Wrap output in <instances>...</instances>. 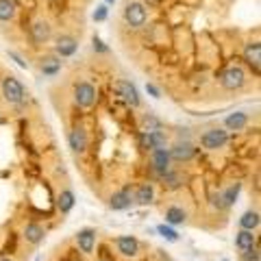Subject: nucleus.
<instances>
[{"label":"nucleus","mask_w":261,"mask_h":261,"mask_svg":"<svg viewBox=\"0 0 261 261\" xmlns=\"http://www.w3.org/2000/svg\"><path fill=\"white\" fill-rule=\"evenodd\" d=\"M3 94H5L7 100L15 102V105L24 100V87L20 85V81L13 79V76H7V79L3 81Z\"/></svg>","instance_id":"nucleus-1"},{"label":"nucleus","mask_w":261,"mask_h":261,"mask_svg":"<svg viewBox=\"0 0 261 261\" xmlns=\"http://www.w3.org/2000/svg\"><path fill=\"white\" fill-rule=\"evenodd\" d=\"M244 81H246V74H244L242 68H228L220 76V83L226 89H240L244 85Z\"/></svg>","instance_id":"nucleus-2"},{"label":"nucleus","mask_w":261,"mask_h":261,"mask_svg":"<svg viewBox=\"0 0 261 261\" xmlns=\"http://www.w3.org/2000/svg\"><path fill=\"white\" fill-rule=\"evenodd\" d=\"M226 140H228V135H226V130H222V128H211V130H207L205 135H202V146H205L207 150H218V148H222V146L226 144Z\"/></svg>","instance_id":"nucleus-3"},{"label":"nucleus","mask_w":261,"mask_h":261,"mask_svg":"<svg viewBox=\"0 0 261 261\" xmlns=\"http://www.w3.org/2000/svg\"><path fill=\"white\" fill-rule=\"evenodd\" d=\"M74 100L79 107H92L96 102V89L89 83H79L74 89Z\"/></svg>","instance_id":"nucleus-4"},{"label":"nucleus","mask_w":261,"mask_h":261,"mask_svg":"<svg viewBox=\"0 0 261 261\" xmlns=\"http://www.w3.org/2000/svg\"><path fill=\"white\" fill-rule=\"evenodd\" d=\"M124 20L130 24V27H142L146 22V9L142 3H128L126 9H124Z\"/></svg>","instance_id":"nucleus-5"},{"label":"nucleus","mask_w":261,"mask_h":261,"mask_svg":"<svg viewBox=\"0 0 261 261\" xmlns=\"http://www.w3.org/2000/svg\"><path fill=\"white\" fill-rule=\"evenodd\" d=\"M152 170L157 172V176H163L166 172H170V150L166 148L152 150Z\"/></svg>","instance_id":"nucleus-6"},{"label":"nucleus","mask_w":261,"mask_h":261,"mask_svg":"<svg viewBox=\"0 0 261 261\" xmlns=\"http://www.w3.org/2000/svg\"><path fill=\"white\" fill-rule=\"evenodd\" d=\"M116 92L124 98V100L128 102V105H133V107H137L140 105V94H137V89H135V85L133 83H128V81H118L116 85Z\"/></svg>","instance_id":"nucleus-7"},{"label":"nucleus","mask_w":261,"mask_h":261,"mask_svg":"<svg viewBox=\"0 0 261 261\" xmlns=\"http://www.w3.org/2000/svg\"><path fill=\"white\" fill-rule=\"evenodd\" d=\"M116 246H118V252L124 257H137V252H140V242L135 238H130V235H122V238L116 240Z\"/></svg>","instance_id":"nucleus-8"},{"label":"nucleus","mask_w":261,"mask_h":261,"mask_svg":"<svg viewBox=\"0 0 261 261\" xmlns=\"http://www.w3.org/2000/svg\"><path fill=\"white\" fill-rule=\"evenodd\" d=\"M194 154H196V148L190 142H178V144H174V148L170 150V159H174V161H190Z\"/></svg>","instance_id":"nucleus-9"},{"label":"nucleus","mask_w":261,"mask_h":261,"mask_svg":"<svg viewBox=\"0 0 261 261\" xmlns=\"http://www.w3.org/2000/svg\"><path fill=\"white\" fill-rule=\"evenodd\" d=\"M76 244L85 255H89V252L94 250V244H96V231L94 228H83V231H79L76 233Z\"/></svg>","instance_id":"nucleus-10"},{"label":"nucleus","mask_w":261,"mask_h":261,"mask_svg":"<svg viewBox=\"0 0 261 261\" xmlns=\"http://www.w3.org/2000/svg\"><path fill=\"white\" fill-rule=\"evenodd\" d=\"M130 202H133V194H130L128 190H122V192H116V194L111 196L109 207L116 209V211H122V209L130 207Z\"/></svg>","instance_id":"nucleus-11"},{"label":"nucleus","mask_w":261,"mask_h":261,"mask_svg":"<svg viewBox=\"0 0 261 261\" xmlns=\"http://www.w3.org/2000/svg\"><path fill=\"white\" fill-rule=\"evenodd\" d=\"M68 142H70V148L74 150V152H83V150L87 148V135H85V130L76 126V128L70 133Z\"/></svg>","instance_id":"nucleus-12"},{"label":"nucleus","mask_w":261,"mask_h":261,"mask_svg":"<svg viewBox=\"0 0 261 261\" xmlns=\"http://www.w3.org/2000/svg\"><path fill=\"white\" fill-rule=\"evenodd\" d=\"M240 190H242V185H240V183L231 185V187H228V190H226L224 194H220L218 198H216V205H218V207H231L233 202H235V198H238Z\"/></svg>","instance_id":"nucleus-13"},{"label":"nucleus","mask_w":261,"mask_h":261,"mask_svg":"<svg viewBox=\"0 0 261 261\" xmlns=\"http://www.w3.org/2000/svg\"><path fill=\"white\" fill-rule=\"evenodd\" d=\"M244 57L250 65H255V70H259V61H261V44L259 42H250L246 44V50H244Z\"/></svg>","instance_id":"nucleus-14"},{"label":"nucleus","mask_w":261,"mask_h":261,"mask_svg":"<svg viewBox=\"0 0 261 261\" xmlns=\"http://www.w3.org/2000/svg\"><path fill=\"white\" fill-rule=\"evenodd\" d=\"M44 228L39 226V224H35V222H31V224H27V228H24V240H27L29 244H39L44 240Z\"/></svg>","instance_id":"nucleus-15"},{"label":"nucleus","mask_w":261,"mask_h":261,"mask_svg":"<svg viewBox=\"0 0 261 261\" xmlns=\"http://www.w3.org/2000/svg\"><path fill=\"white\" fill-rule=\"evenodd\" d=\"M235 246H238L242 252L252 248V246H257V244H255V235H252L250 231H240L238 235H235Z\"/></svg>","instance_id":"nucleus-16"},{"label":"nucleus","mask_w":261,"mask_h":261,"mask_svg":"<svg viewBox=\"0 0 261 261\" xmlns=\"http://www.w3.org/2000/svg\"><path fill=\"white\" fill-rule=\"evenodd\" d=\"M154 198V190L150 183H142L140 187H137V194H135V200L140 202V205H148V202H152Z\"/></svg>","instance_id":"nucleus-17"},{"label":"nucleus","mask_w":261,"mask_h":261,"mask_svg":"<svg viewBox=\"0 0 261 261\" xmlns=\"http://www.w3.org/2000/svg\"><path fill=\"white\" fill-rule=\"evenodd\" d=\"M240 226H242V231H255V228L259 226V214L257 211H246L242 218H240Z\"/></svg>","instance_id":"nucleus-18"},{"label":"nucleus","mask_w":261,"mask_h":261,"mask_svg":"<svg viewBox=\"0 0 261 261\" xmlns=\"http://www.w3.org/2000/svg\"><path fill=\"white\" fill-rule=\"evenodd\" d=\"M74 50H76V39H72V37H59V42H57V53H59L61 57L74 55Z\"/></svg>","instance_id":"nucleus-19"},{"label":"nucleus","mask_w":261,"mask_h":261,"mask_svg":"<svg viewBox=\"0 0 261 261\" xmlns=\"http://www.w3.org/2000/svg\"><path fill=\"white\" fill-rule=\"evenodd\" d=\"M57 207H59L61 214H68V211L74 207V194H72L70 190H65L59 194V200H57Z\"/></svg>","instance_id":"nucleus-20"},{"label":"nucleus","mask_w":261,"mask_h":261,"mask_svg":"<svg viewBox=\"0 0 261 261\" xmlns=\"http://www.w3.org/2000/svg\"><path fill=\"white\" fill-rule=\"evenodd\" d=\"M185 220H187V214L181 207H170L166 211V222H170V224H183Z\"/></svg>","instance_id":"nucleus-21"},{"label":"nucleus","mask_w":261,"mask_h":261,"mask_svg":"<svg viewBox=\"0 0 261 261\" xmlns=\"http://www.w3.org/2000/svg\"><path fill=\"white\" fill-rule=\"evenodd\" d=\"M33 37H35V42H46V39L50 37V27L42 20L35 22L33 24Z\"/></svg>","instance_id":"nucleus-22"},{"label":"nucleus","mask_w":261,"mask_h":261,"mask_svg":"<svg viewBox=\"0 0 261 261\" xmlns=\"http://www.w3.org/2000/svg\"><path fill=\"white\" fill-rule=\"evenodd\" d=\"M246 113H233V116H228L226 118V122L224 124L228 126V128H235V130H240V128H244L246 126Z\"/></svg>","instance_id":"nucleus-23"},{"label":"nucleus","mask_w":261,"mask_h":261,"mask_svg":"<svg viewBox=\"0 0 261 261\" xmlns=\"http://www.w3.org/2000/svg\"><path fill=\"white\" fill-rule=\"evenodd\" d=\"M13 15H15L13 0H0V20H11Z\"/></svg>","instance_id":"nucleus-24"},{"label":"nucleus","mask_w":261,"mask_h":261,"mask_svg":"<svg viewBox=\"0 0 261 261\" xmlns=\"http://www.w3.org/2000/svg\"><path fill=\"white\" fill-rule=\"evenodd\" d=\"M161 128V122L154 116H146L144 118V133H154V130Z\"/></svg>","instance_id":"nucleus-25"},{"label":"nucleus","mask_w":261,"mask_h":261,"mask_svg":"<svg viewBox=\"0 0 261 261\" xmlns=\"http://www.w3.org/2000/svg\"><path fill=\"white\" fill-rule=\"evenodd\" d=\"M161 178L166 181V185L170 187V190H176V187H181V176H178L176 172H166Z\"/></svg>","instance_id":"nucleus-26"},{"label":"nucleus","mask_w":261,"mask_h":261,"mask_svg":"<svg viewBox=\"0 0 261 261\" xmlns=\"http://www.w3.org/2000/svg\"><path fill=\"white\" fill-rule=\"evenodd\" d=\"M150 142H152V150L166 148V135H163L161 130H154V133H150Z\"/></svg>","instance_id":"nucleus-27"},{"label":"nucleus","mask_w":261,"mask_h":261,"mask_svg":"<svg viewBox=\"0 0 261 261\" xmlns=\"http://www.w3.org/2000/svg\"><path fill=\"white\" fill-rule=\"evenodd\" d=\"M59 65H61V61H57V59H46L44 65H42V70H44V74H57Z\"/></svg>","instance_id":"nucleus-28"},{"label":"nucleus","mask_w":261,"mask_h":261,"mask_svg":"<svg viewBox=\"0 0 261 261\" xmlns=\"http://www.w3.org/2000/svg\"><path fill=\"white\" fill-rule=\"evenodd\" d=\"M157 231L163 235V238H166V240H170V242H176L178 240V235H176V231H172V228H170V226H166V224H161L159 228H157Z\"/></svg>","instance_id":"nucleus-29"},{"label":"nucleus","mask_w":261,"mask_h":261,"mask_svg":"<svg viewBox=\"0 0 261 261\" xmlns=\"http://www.w3.org/2000/svg\"><path fill=\"white\" fill-rule=\"evenodd\" d=\"M242 261H259V248L252 246L248 250H244L242 252Z\"/></svg>","instance_id":"nucleus-30"},{"label":"nucleus","mask_w":261,"mask_h":261,"mask_svg":"<svg viewBox=\"0 0 261 261\" xmlns=\"http://www.w3.org/2000/svg\"><path fill=\"white\" fill-rule=\"evenodd\" d=\"M140 148H142V150H152L150 133H142V135H140Z\"/></svg>","instance_id":"nucleus-31"},{"label":"nucleus","mask_w":261,"mask_h":261,"mask_svg":"<svg viewBox=\"0 0 261 261\" xmlns=\"http://www.w3.org/2000/svg\"><path fill=\"white\" fill-rule=\"evenodd\" d=\"M105 18H107V7H98V9L94 11V20L100 22V20H105Z\"/></svg>","instance_id":"nucleus-32"},{"label":"nucleus","mask_w":261,"mask_h":261,"mask_svg":"<svg viewBox=\"0 0 261 261\" xmlns=\"http://www.w3.org/2000/svg\"><path fill=\"white\" fill-rule=\"evenodd\" d=\"M94 50H98V53H107V46L102 44V39H100V37H94Z\"/></svg>","instance_id":"nucleus-33"},{"label":"nucleus","mask_w":261,"mask_h":261,"mask_svg":"<svg viewBox=\"0 0 261 261\" xmlns=\"http://www.w3.org/2000/svg\"><path fill=\"white\" fill-rule=\"evenodd\" d=\"M9 57H11V59H15V61H18V65H20V68H27V61H22V57H20L18 53H9Z\"/></svg>","instance_id":"nucleus-34"},{"label":"nucleus","mask_w":261,"mask_h":261,"mask_svg":"<svg viewBox=\"0 0 261 261\" xmlns=\"http://www.w3.org/2000/svg\"><path fill=\"white\" fill-rule=\"evenodd\" d=\"M146 89H148V94H152L154 98H159V89L154 87V85H146Z\"/></svg>","instance_id":"nucleus-35"},{"label":"nucleus","mask_w":261,"mask_h":261,"mask_svg":"<svg viewBox=\"0 0 261 261\" xmlns=\"http://www.w3.org/2000/svg\"><path fill=\"white\" fill-rule=\"evenodd\" d=\"M0 261H13V259H0Z\"/></svg>","instance_id":"nucleus-36"},{"label":"nucleus","mask_w":261,"mask_h":261,"mask_svg":"<svg viewBox=\"0 0 261 261\" xmlns=\"http://www.w3.org/2000/svg\"><path fill=\"white\" fill-rule=\"evenodd\" d=\"M107 3H116V0H107Z\"/></svg>","instance_id":"nucleus-37"}]
</instances>
